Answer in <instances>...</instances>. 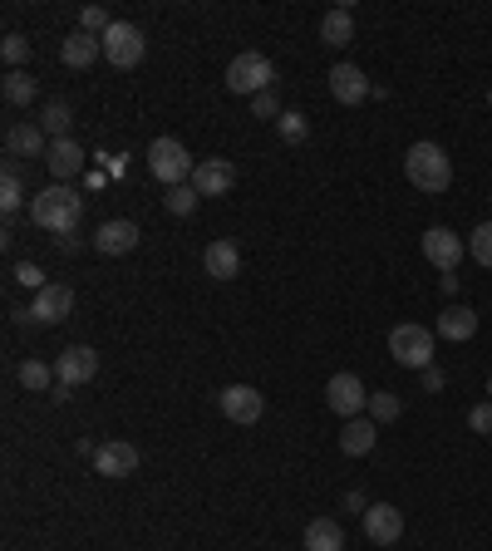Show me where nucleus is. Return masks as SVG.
Returning <instances> with one entry per match:
<instances>
[{"label": "nucleus", "instance_id": "f257e3e1", "mask_svg": "<svg viewBox=\"0 0 492 551\" xmlns=\"http://www.w3.org/2000/svg\"><path fill=\"white\" fill-rule=\"evenodd\" d=\"M79 217H84V197L74 192V187H45V192H35L30 197V222L40 227V232H55V237H69L74 227H79Z\"/></svg>", "mask_w": 492, "mask_h": 551}, {"label": "nucleus", "instance_id": "f03ea898", "mask_svg": "<svg viewBox=\"0 0 492 551\" xmlns=\"http://www.w3.org/2000/svg\"><path fill=\"white\" fill-rule=\"evenodd\" d=\"M404 173L419 192H448V183H453V163L438 143H414L404 153Z\"/></svg>", "mask_w": 492, "mask_h": 551}, {"label": "nucleus", "instance_id": "7ed1b4c3", "mask_svg": "<svg viewBox=\"0 0 492 551\" xmlns=\"http://www.w3.org/2000/svg\"><path fill=\"white\" fill-rule=\"evenodd\" d=\"M192 168H197V163L187 158V148L178 138H153V143H148V173L163 187L192 183Z\"/></svg>", "mask_w": 492, "mask_h": 551}, {"label": "nucleus", "instance_id": "20e7f679", "mask_svg": "<svg viewBox=\"0 0 492 551\" xmlns=\"http://www.w3.org/2000/svg\"><path fill=\"white\" fill-rule=\"evenodd\" d=\"M389 355L404 369H429L433 365V330H424L419 320H404L389 330Z\"/></svg>", "mask_w": 492, "mask_h": 551}, {"label": "nucleus", "instance_id": "39448f33", "mask_svg": "<svg viewBox=\"0 0 492 551\" xmlns=\"http://www.w3.org/2000/svg\"><path fill=\"white\" fill-rule=\"evenodd\" d=\"M271 79H276V64L266 60V55H256V50H246V55H237V60L227 64V89L232 94H266L271 89Z\"/></svg>", "mask_w": 492, "mask_h": 551}, {"label": "nucleus", "instance_id": "423d86ee", "mask_svg": "<svg viewBox=\"0 0 492 551\" xmlns=\"http://www.w3.org/2000/svg\"><path fill=\"white\" fill-rule=\"evenodd\" d=\"M143 50H148V40H143L138 25H128V20H114V25H109V35H104V60L114 64V69H133V64L143 60Z\"/></svg>", "mask_w": 492, "mask_h": 551}, {"label": "nucleus", "instance_id": "0eeeda50", "mask_svg": "<svg viewBox=\"0 0 492 551\" xmlns=\"http://www.w3.org/2000/svg\"><path fill=\"white\" fill-rule=\"evenodd\" d=\"M325 404L340 414V419H360V409L369 404L365 384H360V374H330V384H325Z\"/></svg>", "mask_w": 492, "mask_h": 551}, {"label": "nucleus", "instance_id": "6e6552de", "mask_svg": "<svg viewBox=\"0 0 492 551\" xmlns=\"http://www.w3.org/2000/svg\"><path fill=\"white\" fill-rule=\"evenodd\" d=\"M365 537L374 542V547H394V542L404 537V512H399L394 502H369Z\"/></svg>", "mask_w": 492, "mask_h": 551}, {"label": "nucleus", "instance_id": "1a4fd4ad", "mask_svg": "<svg viewBox=\"0 0 492 551\" xmlns=\"http://www.w3.org/2000/svg\"><path fill=\"white\" fill-rule=\"evenodd\" d=\"M330 94H335V104L355 109V104H365L369 94H374V84L365 79L360 64H335V69H330Z\"/></svg>", "mask_w": 492, "mask_h": 551}, {"label": "nucleus", "instance_id": "9d476101", "mask_svg": "<svg viewBox=\"0 0 492 551\" xmlns=\"http://www.w3.org/2000/svg\"><path fill=\"white\" fill-rule=\"evenodd\" d=\"M5 153L10 158H40L50 153V133L40 128V119H20L5 128Z\"/></svg>", "mask_w": 492, "mask_h": 551}, {"label": "nucleus", "instance_id": "9b49d317", "mask_svg": "<svg viewBox=\"0 0 492 551\" xmlns=\"http://www.w3.org/2000/svg\"><path fill=\"white\" fill-rule=\"evenodd\" d=\"M99 374V355L89 350V345H69L60 360H55V379H60L64 389H79V384H89Z\"/></svg>", "mask_w": 492, "mask_h": 551}, {"label": "nucleus", "instance_id": "f8f14e48", "mask_svg": "<svg viewBox=\"0 0 492 551\" xmlns=\"http://www.w3.org/2000/svg\"><path fill=\"white\" fill-rule=\"evenodd\" d=\"M217 404H222V414H227L232 424H256L261 409H266V399H261L251 384H227V389L217 394Z\"/></svg>", "mask_w": 492, "mask_h": 551}, {"label": "nucleus", "instance_id": "ddd939ff", "mask_svg": "<svg viewBox=\"0 0 492 551\" xmlns=\"http://www.w3.org/2000/svg\"><path fill=\"white\" fill-rule=\"evenodd\" d=\"M192 187H197V197H222V192L237 187V168L227 158H202L192 168Z\"/></svg>", "mask_w": 492, "mask_h": 551}, {"label": "nucleus", "instance_id": "4468645a", "mask_svg": "<svg viewBox=\"0 0 492 551\" xmlns=\"http://www.w3.org/2000/svg\"><path fill=\"white\" fill-rule=\"evenodd\" d=\"M424 256H429L443 276H453V266L463 261V237L448 232V227H429V232H424Z\"/></svg>", "mask_w": 492, "mask_h": 551}, {"label": "nucleus", "instance_id": "2eb2a0df", "mask_svg": "<svg viewBox=\"0 0 492 551\" xmlns=\"http://www.w3.org/2000/svg\"><path fill=\"white\" fill-rule=\"evenodd\" d=\"M69 310H74V291L60 286V281H50V286L35 296L30 320H35V325H60V320H69Z\"/></svg>", "mask_w": 492, "mask_h": 551}, {"label": "nucleus", "instance_id": "dca6fc26", "mask_svg": "<svg viewBox=\"0 0 492 551\" xmlns=\"http://www.w3.org/2000/svg\"><path fill=\"white\" fill-rule=\"evenodd\" d=\"M138 222H128V217H114V222H104L99 232H94V251L99 256H128L133 246H138Z\"/></svg>", "mask_w": 492, "mask_h": 551}, {"label": "nucleus", "instance_id": "f3484780", "mask_svg": "<svg viewBox=\"0 0 492 551\" xmlns=\"http://www.w3.org/2000/svg\"><path fill=\"white\" fill-rule=\"evenodd\" d=\"M202 266H207L212 281H232V276H242V251H237V242L217 237V242H207V251H202Z\"/></svg>", "mask_w": 492, "mask_h": 551}, {"label": "nucleus", "instance_id": "a211bd4d", "mask_svg": "<svg viewBox=\"0 0 492 551\" xmlns=\"http://www.w3.org/2000/svg\"><path fill=\"white\" fill-rule=\"evenodd\" d=\"M94 468H99L104 478H128V473H138V448L114 438V443H104V448L94 453Z\"/></svg>", "mask_w": 492, "mask_h": 551}, {"label": "nucleus", "instance_id": "6ab92c4d", "mask_svg": "<svg viewBox=\"0 0 492 551\" xmlns=\"http://www.w3.org/2000/svg\"><path fill=\"white\" fill-rule=\"evenodd\" d=\"M45 168L55 173V183L79 178V173H84V148H79L74 138H55V143H50V153H45Z\"/></svg>", "mask_w": 492, "mask_h": 551}, {"label": "nucleus", "instance_id": "aec40b11", "mask_svg": "<svg viewBox=\"0 0 492 551\" xmlns=\"http://www.w3.org/2000/svg\"><path fill=\"white\" fill-rule=\"evenodd\" d=\"M99 55H104V40H99V35H89V30H74V35L60 45V60L69 64V69H89Z\"/></svg>", "mask_w": 492, "mask_h": 551}, {"label": "nucleus", "instance_id": "412c9836", "mask_svg": "<svg viewBox=\"0 0 492 551\" xmlns=\"http://www.w3.org/2000/svg\"><path fill=\"white\" fill-rule=\"evenodd\" d=\"M438 335L463 345V340H473V335H478V315H473L468 306H448L443 315H438Z\"/></svg>", "mask_w": 492, "mask_h": 551}, {"label": "nucleus", "instance_id": "4be33fe9", "mask_svg": "<svg viewBox=\"0 0 492 551\" xmlns=\"http://www.w3.org/2000/svg\"><path fill=\"white\" fill-rule=\"evenodd\" d=\"M374 419H345V433H340V448H345V458H365L369 448H374Z\"/></svg>", "mask_w": 492, "mask_h": 551}, {"label": "nucleus", "instance_id": "5701e85b", "mask_svg": "<svg viewBox=\"0 0 492 551\" xmlns=\"http://www.w3.org/2000/svg\"><path fill=\"white\" fill-rule=\"evenodd\" d=\"M320 40L330 45V50H345L350 40H355V15L340 5V10H330L325 20H320Z\"/></svg>", "mask_w": 492, "mask_h": 551}, {"label": "nucleus", "instance_id": "b1692460", "mask_svg": "<svg viewBox=\"0 0 492 551\" xmlns=\"http://www.w3.org/2000/svg\"><path fill=\"white\" fill-rule=\"evenodd\" d=\"M0 94H5V104H10V109H30V104L40 99V84H35L25 69H10V74H5V84H0Z\"/></svg>", "mask_w": 492, "mask_h": 551}, {"label": "nucleus", "instance_id": "393cba45", "mask_svg": "<svg viewBox=\"0 0 492 551\" xmlns=\"http://www.w3.org/2000/svg\"><path fill=\"white\" fill-rule=\"evenodd\" d=\"M306 551H345V532L335 517H315L306 527Z\"/></svg>", "mask_w": 492, "mask_h": 551}, {"label": "nucleus", "instance_id": "a878e982", "mask_svg": "<svg viewBox=\"0 0 492 551\" xmlns=\"http://www.w3.org/2000/svg\"><path fill=\"white\" fill-rule=\"evenodd\" d=\"M69 123H74V109H69L64 99H50V104L40 109V128L50 133V143H55V138H69Z\"/></svg>", "mask_w": 492, "mask_h": 551}, {"label": "nucleus", "instance_id": "bb28decb", "mask_svg": "<svg viewBox=\"0 0 492 551\" xmlns=\"http://www.w3.org/2000/svg\"><path fill=\"white\" fill-rule=\"evenodd\" d=\"M163 207H168L173 217H192V212H197V187L192 183L168 187V192H163Z\"/></svg>", "mask_w": 492, "mask_h": 551}, {"label": "nucleus", "instance_id": "cd10ccee", "mask_svg": "<svg viewBox=\"0 0 492 551\" xmlns=\"http://www.w3.org/2000/svg\"><path fill=\"white\" fill-rule=\"evenodd\" d=\"M20 207H25V187H20V178H15V168H5V178H0V212L15 217Z\"/></svg>", "mask_w": 492, "mask_h": 551}, {"label": "nucleus", "instance_id": "c85d7f7f", "mask_svg": "<svg viewBox=\"0 0 492 551\" xmlns=\"http://www.w3.org/2000/svg\"><path fill=\"white\" fill-rule=\"evenodd\" d=\"M369 414H374V424H394L399 414H404V399L399 394H369Z\"/></svg>", "mask_w": 492, "mask_h": 551}, {"label": "nucleus", "instance_id": "c756f323", "mask_svg": "<svg viewBox=\"0 0 492 551\" xmlns=\"http://www.w3.org/2000/svg\"><path fill=\"white\" fill-rule=\"evenodd\" d=\"M50 379H55V369H50V365H40V360H25V365H20V384H25L30 394L50 389Z\"/></svg>", "mask_w": 492, "mask_h": 551}, {"label": "nucleus", "instance_id": "7c9ffc66", "mask_svg": "<svg viewBox=\"0 0 492 551\" xmlns=\"http://www.w3.org/2000/svg\"><path fill=\"white\" fill-rule=\"evenodd\" d=\"M468 251H473L478 266H492V222H483V227L468 232Z\"/></svg>", "mask_w": 492, "mask_h": 551}, {"label": "nucleus", "instance_id": "2f4dec72", "mask_svg": "<svg viewBox=\"0 0 492 551\" xmlns=\"http://www.w3.org/2000/svg\"><path fill=\"white\" fill-rule=\"evenodd\" d=\"M109 25H114V20H109V10H99V5H84V10H79V30H89V35H99V40H104V35H109Z\"/></svg>", "mask_w": 492, "mask_h": 551}, {"label": "nucleus", "instance_id": "473e14b6", "mask_svg": "<svg viewBox=\"0 0 492 551\" xmlns=\"http://www.w3.org/2000/svg\"><path fill=\"white\" fill-rule=\"evenodd\" d=\"M0 55H5V64H10V69H20V64L30 60V40L10 30V35H5V45H0Z\"/></svg>", "mask_w": 492, "mask_h": 551}, {"label": "nucleus", "instance_id": "72a5a7b5", "mask_svg": "<svg viewBox=\"0 0 492 551\" xmlns=\"http://www.w3.org/2000/svg\"><path fill=\"white\" fill-rule=\"evenodd\" d=\"M281 114H286V109H281V99H276L271 89L251 99V119H266V123H276V119H281Z\"/></svg>", "mask_w": 492, "mask_h": 551}, {"label": "nucleus", "instance_id": "f704fd0d", "mask_svg": "<svg viewBox=\"0 0 492 551\" xmlns=\"http://www.w3.org/2000/svg\"><path fill=\"white\" fill-rule=\"evenodd\" d=\"M15 281H20V286H30L35 296H40V291L50 286V281H45V271H40L35 261H20V266H15Z\"/></svg>", "mask_w": 492, "mask_h": 551}, {"label": "nucleus", "instance_id": "c9c22d12", "mask_svg": "<svg viewBox=\"0 0 492 551\" xmlns=\"http://www.w3.org/2000/svg\"><path fill=\"white\" fill-rule=\"evenodd\" d=\"M276 128H281V138H286V143H301V138L310 133L306 114H281V119H276Z\"/></svg>", "mask_w": 492, "mask_h": 551}, {"label": "nucleus", "instance_id": "e433bc0d", "mask_svg": "<svg viewBox=\"0 0 492 551\" xmlns=\"http://www.w3.org/2000/svg\"><path fill=\"white\" fill-rule=\"evenodd\" d=\"M468 429H473V433H492V399H488V404H478V409L468 414Z\"/></svg>", "mask_w": 492, "mask_h": 551}, {"label": "nucleus", "instance_id": "4c0bfd02", "mask_svg": "<svg viewBox=\"0 0 492 551\" xmlns=\"http://www.w3.org/2000/svg\"><path fill=\"white\" fill-rule=\"evenodd\" d=\"M345 512H360V517H365V512H369V497H365L360 488H350V492H345Z\"/></svg>", "mask_w": 492, "mask_h": 551}, {"label": "nucleus", "instance_id": "58836bf2", "mask_svg": "<svg viewBox=\"0 0 492 551\" xmlns=\"http://www.w3.org/2000/svg\"><path fill=\"white\" fill-rule=\"evenodd\" d=\"M424 389H443V369H424Z\"/></svg>", "mask_w": 492, "mask_h": 551}, {"label": "nucleus", "instance_id": "ea45409f", "mask_svg": "<svg viewBox=\"0 0 492 551\" xmlns=\"http://www.w3.org/2000/svg\"><path fill=\"white\" fill-rule=\"evenodd\" d=\"M55 246H60L64 256H69V251H79V237H74V232H69V237H55Z\"/></svg>", "mask_w": 492, "mask_h": 551}, {"label": "nucleus", "instance_id": "a19ab883", "mask_svg": "<svg viewBox=\"0 0 492 551\" xmlns=\"http://www.w3.org/2000/svg\"><path fill=\"white\" fill-rule=\"evenodd\" d=\"M488 399H492V374H488Z\"/></svg>", "mask_w": 492, "mask_h": 551}, {"label": "nucleus", "instance_id": "79ce46f5", "mask_svg": "<svg viewBox=\"0 0 492 551\" xmlns=\"http://www.w3.org/2000/svg\"><path fill=\"white\" fill-rule=\"evenodd\" d=\"M488 109H492V89H488Z\"/></svg>", "mask_w": 492, "mask_h": 551}, {"label": "nucleus", "instance_id": "37998d69", "mask_svg": "<svg viewBox=\"0 0 492 551\" xmlns=\"http://www.w3.org/2000/svg\"><path fill=\"white\" fill-rule=\"evenodd\" d=\"M384 551H389V547H384Z\"/></svg>", "mask_w": 492, "mask_h": 551}, {"label": "nucleus", "instance_id": "c03bdc74", "mask_svg": "<svg viewBox=\"0 0 492 551\" xmlns=\"http://www.w3.org/2000/svg\"><path fill=\"white\" fill-rule=\"evenodd\" d=\"M488 202H492V197H488Z\"/></svg>", "mask_w": 492, "mask_h": 551}]
</instances>
